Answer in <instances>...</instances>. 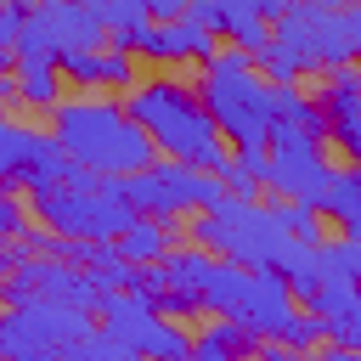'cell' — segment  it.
<instances>
[{"instance_id":"4316f807","label":"cell","mask_w":361,"mask_h":361,"mask_svg":"<svg viewBox=\"0 0 361 361\" xmlns=\"http://www.w3.org/2000/svg\"><path fill=\"white\" fill-rule=\"evenodd\" d=\"M6 276H11V248H0V288H6Z\"/></svg>"},{"instance_id":"6da1fadb","label":"cell","mask_w":361,"mask_h":361,"mask_svg":"<svg viewBox=\"0 0 361 361\" xmlns=\"http://www.w3.org/2000/svg\"><path fill=\"white\" fill-rule=\"evenodd\" d=\"M124 113L147 130V141L158 147V158H180V164H197V169H220L226 135L214 130L197 85H186L180 73L135 79V85L124 90Z\"/></svg>"},{"instance_id":"4fadbf2b","label":"cell","mask_w":361,"mask_h":361,"mask_svg":"<svg viewBox=\"0 0 361 361\" xmlns=\"http://www.w3.org/2000/svg\"><path fill=\"white\" fill-rule=\"evenodd\" d=\"M214 39H231V45H259L265 34H271V23L259 17V0H192L186 6Z\"/></svg>"},{"instance_id":"5b68a950","label":"cell","mask_w":361,"mask_h":361,"mask_svg":"<svg viewBox=\"0 0 361 361\" xmlns=\"http://www.w3.org/2000/svg\"><path fill=\"white\" fill-rule=\"evenodd\" d=\"M186 231H192V243H203L209 254H226V259H237V265H248V271L276 265L282 248L293 243V237L282 231V220L271 214V203H259V197H231V192H220L209 209H197Z\"/></svg>"},{"instance_id":"7402d4cb","label":"cell","mask_w":361,"mask_h":361,"mask_svg":"<svg viewBox=\"0 0 361 361\" xmlns=\"http://www.w3.org/2000/svg\"><path fill=\"white\" fill-rule=\"evenodd\" d=\"M130 85H135V56L124 45L102 39V51H96V90H130Z\"/></svg>"},{"instance_id":"f1b7e54d","label":"cell","mask_w":361,"mask_h":361,"mask_svg":"<svg viewBox=\"0 0 361 361\" xmlns=\"http://www.w3.org/2000/svg\"><path fill=\"white\" fill-rule=\"evenodd\" d=\"M11 6H39V0H11Z\"/></svg>"},{"instance_id":"d6986e66","label":"cell","mask_w":361,"mask_h":361,"mask_svg":"<svg viewBox=\"0 0 361 361\" xmlns=\"http://www.w3.org/2000/svg\"><path fill=\"white\" fill-rule=\"evenodd\" d=\"M214 175L231 197H259L265 192V147H231Z\"/></svg>"},{"instance_id":"44dd1931","label":"cell","mask_w":361,"mask_h":361,"mask_svg":"<svg viewBox=\"0 0 361 361\" xmlns=\"http://www.w3.org/2000/svg\"><path fill=\"white\" fill-rule=\"evenodd\" d=\"M316 276H361V237H322L316 243Z\"/></svg>"},{"instance_id":"484cf974","label":"cell","mask_w":361,"mask_h":361,"mask_svg":"<svg viewBox=\"0 0 361 361\" xmlns=\"http://www.w3.org/2000/svg\"><path fill=\"white\" fill-rule=\"evenodd\" d=\"M17 17H23V6L0 0V68H11V39H17Z\"/></svg>"},{"instance_id":"2e32d148","label":"cell","mask_w":361,"mask_h":361,"mask_svg":"<svg viewBox=\"0 0 361 361\" xmlns=\"http://www.w3.org/2000/svg\"><path fill=\"white\" fill-rule=\"evenodd\" d=\"M322 220H333L344 237H361V169L355 164H333L327 186H322V203H316Z\"/></svg>"},{"instance_id":"83f0119b","label":"cell","mask_w":361,"mask_h":361,"mask_svg":"<svg viewBox=\"0 0 361 361\" xmlns=\"http://www.w3.org/2000/svg\"><path fill=\"white\" fill-rule=\"evenodd\" d=\"M305 6H344V0H305Z\"/></svg>"},{"instance_id":"52a82bcc","label":"cell","mask_w":361,"mask_h":361,"mask_svg":"<svg viewBox=\"0 0 361 361\" xmlns=\"http://www.w3.org/2000/svg\"><path fill=\"white\" fill-rule=\"evenodd\" d=\"M90 333V310L62 305V299H11L0 310V355H73V344Z\"/></svg>"},{"instance_id":"ba28073f","label":"cell","mask_w":361,"mask_h":361,"mask_svg":"<svg viewBox=\"0 0 361 361\" xmlns=\"http://www.w3.org/2000/svg\"><path fill=\"white\" fill-rule=\"evenodd\" d=\"M327 175H333L327 135L299 130V124H271V135H265V192L271 197H293V203L316 209Z\"/></svg>"},{"instance_id":"e0dca14e","label":"cell","mask_w":361,"mask_h":361,"mask_svg":"<svg viewBox=\"0 0 361 361\" xmlns=\"http://www.w3.org/2000/svg\"><path fill=\"white\" fill-rule=\"evenodd\" d=\"M11 85H17V102H28L39 113H51L62 102V73L45 56H11Z\"/></svg>"},{"instance_id":"30bf717a","label":"cell","mask_w":361,"mask_h":361,"mask_svg":"<svg viewBox=\"0 0 361 361\" xmlns=\"http://www.w3.org/2000/svg\"><path fill=\"white\" fill-rule=\"evenodd\" d=\"M62 175H68V152L56 147V135L0 113V180L6 186H51Z\"/></svg>"},{"instance_id":"cb8c5ba5","label":"cell","mask_w":361,"mask_h":361,"mask_svg":"<svg viewBox=\"0 0 361 361\" xmlns=\"http://www.w3.org/2000/svg\"><path fill=\"white\" fill-rule=\"evenodd\" d=\"M316 322H322V344L361 350V310H344V316H316Z\"/></svg>"},{"instance_id":"8992f818","label":"cell","mask_w":361,"mask_h":361,"mask_svg":"<svg viewBox=\"0 0 361 361\" xmlns=\"http://www.w3.org/2000/svg\"><path fill=\"white\" fill-rule=\"evenodd\" d=\"M28 214H39L45 231H56V237H113L135 209L107 186V175H90V169L68 164L62 180L28 186Z\"/></svg>"},{"instance_id":"5bb4252c","label":"cell","mask_w":361,"mask_h":361,"mask_svg":"<svg viewBox=\"0 0 361 361\" xmlns=\"http://www.w3.org/2000/svg\"><path fill=\"white\" fill-rule=\"evenodd\" d=\"M113 248H118L130 265H158V259L175 248V220H169V214H130V220L113 231Z\"/></svg>"},{"instance_id":"3957f363","label":"cell","mask_w":361,"mask_h":361,"mask_svg":"<svg viewBox=\"0 0 361 361\" xmlns=\"http://www.w3.org/2000/svg\"><path fill=\"white\" fill-rule=\"evenodd\" d=\"M203 79H197V96L214 118V130L231 141V147H265L271 135V79L248 62L243 45H214L203 62Z\"/></svg>"},{"instance_id":"ffe728a7","label":"cell","mask_w":361,"mask_h":361,"mask_svg":"<svg viewBox=\"0 0 361 361\" xmlns=\"http://www.w3.org/2000/svg\"><path fill=\"white\" fill-rule=\"evenodd\" d=\"M96 6V17L107 23V28H118V23H135V17H152V23H164V17H180L186 11V0H90Z\"/></svg>"},{"instance_id":"603a6c76","label":"cell","mask_w":361,"mask_h":361,"mask_svg":"<svg viewBox=\"0 0 361 361\" xmlns=\"http://www.w3.org/2000/svg\"><path fill=\"white\" fill-rule=\"evenodd\" d=\"M271 214L282 220V231L288 237H299V243H322L327 231H322V214L310 209V203H293V197H276L271 203Z\"/></svg>"},{"instance_id":"d4e9b609","label":"cell","mask_w":361,"mask_h":361,"mask_svg":"<svg viewBox=\"0 0 361 361\" xmlns=\"http://www.w3.org/2000/svg\"><path fill=\"white\" fill-rule=\"evenodd\" d=\"M23 231H28V203L17 197V186L0 180V248H6L11 237H23Z\"/></svg>"},{"instance_id":"7c38bea8","label":"cell","mask_w":361,"mask_h":361,"mask_svg":"<svg viewBox=\"0 0 361 361\" xmlns=\"http://www.w3.org/2000/svg\"><path fill=\"white\" fill-rule=\"evenodd\" d=\"M293 310H299V299L282 282V271L276 265H259V271H248V293H243V305H237L231 322H243L254 338H276L293 322Z\"/></svg>"},{"instance_id":"9a60e30c","label":"cell","mask_w":361,"mask_h":361,"mask_svg":"<svg viewBox=\"0 0 361 361\" xmlns=\"http://www.w3.org/2000/svg\"><path fill=\"white\" fill-rule=\"evenodd\" d=\"M214 45H220V39H214V34H209L192 11H180V17H164V23H158V56H152V62H158V68L203 62Z\"/></svg>"},{"instance_id":"7a4b0ae2","label":"cell","mask_w":361,"mask_h":361,"mask_svg":"<svg viewBox=\"0 0 361 361\" xmlns=\"http://www.w3.org/2000/svg\"><path fill=\"white\" fill-rule=\"evenodd\" d=\"M51 135L68 152V164H79L90 175H130L158 158L147 130L113 96H62L51 107Z\"/></svg>"},{"instance_id":"277c9868","label":"cell","mask_w":361,"mask_h":361,"mask_svg":"<svg viewBox=\"0 0 361 361\" xmlns=\"http://www.w3.org/2000/svg\"><path fill=\"white\" fill-rule=\"evenodd\" d=\"M271 39L299 62V73H316L322 79V73L355 62V51H361V11H355V0H344V6L288 0L271 17Z\"/></svg>"},{"instance_id":"ac0fdd59","label":"cell","mask_w":361,"mask_h":361,"mask_svg":"<svg viewBox=\"0 0 361 361\" xmlns=\"http://www.w3.org/2000/svg\"><path fill=\"white\" fill-rule=\"evenodd\" d=\"M248 350H259V338L243 322H231V316H209L192 333V355L197 361H226V355H248Z\"/></svg>"},{"instance_id":"8fae6325","label":"cell","mask_w":361,"mask_h":361,"mask_svg":"<svg viewBox=\"0 0 361 361\" xmlns=\"http://www.w3.org/2000/svg\"><path fill=\"white\" fill-rule=\"evenodd\" d=\"M316 107H322L327 141H333L344 158H355V152H361V73H355L350 62L333 68V73H322V96H316Z\"/></svg>"},{"instance_id":"9c48e42d","label":"cell","mask_w":361,"mask_h":361,"mask_svg":"<svg viewBox=\"0 0 361 361\" xmlns=\"http://www.w3.org/2000/svg\"><path fill=\"white\" fill-rule=\"evenodd\" d=\"M96 316H102V333H113L124 344V355H192V333L175 327L141 288H107L96 299Z\"/></svg>"}]
</instances>
